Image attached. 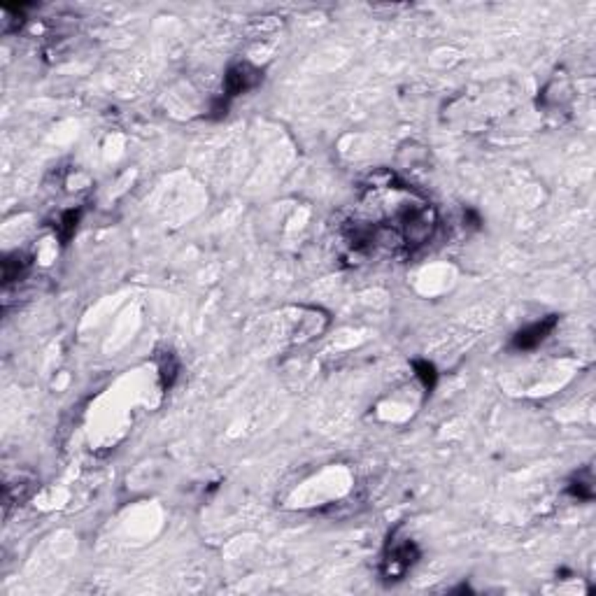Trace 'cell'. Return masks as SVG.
Returning a JSON list of instances; mask_svg holds the SVG:
<instances>
[{"mask_svg":"<svg viewBox=\"0 0 596 596\" xmlns=\"http://www.w3.org/2000/svg\"><path fill=\"white\" fill-rule=\"evenodd\" d=\"M79 217H82V212H79V210H68V212H63L61 222H59V236H61L63 243H68V240L75 236L77 224H79Z\"/></svg>","mask_w":596,"mask_h":596,"instance_id":"obj_7","label":"cell"},{"mask_svg":"<svg viewBox=\"0 0 596 596\" xmlns=\"http://www.w3.org/2000/svg\"><path fill=\"white\" fill-rule=\"evenodd\" d=\"M412 368H415L417 377L421 380V384H424V389L431 394L433 387H435V380H438V373H435V366L428 361H412Z\"/></svg>","mask_w":596,"mask_h":596,"instance_id":"obj_6","label":"cell"},{"mask_svg":"<svg viewBox=\"0 0 596 596\" xmlns=\"http://www.w3.org/2000/svg\"><path fill=\"white\" fill-rule=\"evenodd\" d=\"M158 370H161V384H163V389H170L172 382H175V377H177V370H180V363H177V359H175V354H172V352L163 354L161 363H158Z\"/></svg>","mask_w":596,"mask_h":596,"instance_id":"obj_5","label":"cell"},{"mask_svg":"<svg viewBox=\"0 0 596 596\" xmlns=\"http://www.w3.org/2000/svg\"><path fill=\"white\" fill-rule=\"evenodd\" d=\"M557 324H559V317L557 315H548V317H543L541 322H534V324L524 326V329L517 331L513 336V343H510L513 350H522V352L534 350V347L541 345L543 340L557 329Z\"/></svg>","mask_w":596,"mask_h":596,"instance_id":"obj_3","label":"cell"},{"mask_svg":"<svg viewBox=\"0 0 596 596\" xmlns=\"http://www.w3.org/2000/svg\"><path fill=\"white\" fill-rule=\"evenodd\" d=\"M31 271V259L21 252L7 254L3 261V285L10 287L12 282H17L21 278H26V273Z\"/></svg>","mask_w":596,"mask_h":596,"instance_id":"obj_4","label":"cell"},{"mask_svg":"<svg viewBox=\"0 0 596 596\" xmlns=\"http://www.w3.org/2000/svg\"><path fill=\"white\" fill-rule=\"evenodd\" d=\"M594 480H592V473L587 475V480H583V478H576L573 480V482L569 485V494L571 496H576L578 501H590L592 496H594Z\"/></svg>","mask_w":596,"mask_h":596,"instance_id":"obj_8","label":"cell"},{"mask_svg":"<svg viewBox=\"0 0 596 596\" xmlns=\"http://www.w3.org/2000/svg\"><path fill=\"white\" fill-rule=\"evenodd\" d=\"M419 562V550L410 538H396V534L389 536L387 548L382 555V578L384 580H401L412 566Z\"/></svg>","mask_w":596,"mask_h":596,"instance_id":"obj_1","label":"cell"},{"mask_svg":"<svg viewBox=\"0 0 596 596\" xmlns=\"http://www.w3.org/2000/svg\"><path fill=\"white\" fill-rule=\"evenodd\" d=\"M261 82V70L254 68L252 63H236L226 70V77H224V96L236 98L240 93L254 89Z\"/></svg>","mask_w":596,"mask_h":596,"instance_id":"obj_2","label":"cell"}]
</instances>
